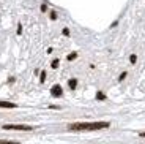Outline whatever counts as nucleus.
<instances>
[{"label":"nucleus","instance_id":"obj_13","mask_svg":"<svg viewBox=\"0 0 145 144\" xmlns=\"http://www.w3.org/2000/svg\"><path fill=\"white\" fill-rule=\"evenodd\" d=\"M140 136H142V138H145V131H144V133H140Z\"/></svg>","mask_w":145,"mask_h":144},{"label":"nucleus","instance_id":"obj_9","mask_svg":"<svg viewBox=\"0 0 145 144\" xmlns=\"http://www.w3.org/2000/svg\"><path fill=\"white\" fill-rule=\"evenodd\" d=\"M44 79H46V71L41 73V83H44Z\"/></svg>","mask_w":145,"mask_h":144},{"label":"nucleus","instance_id":"obj_6","mask_svg":"<svg viewBox=\"0 0 145 144\" xmlns=\"http://www.w3.org/2000/svg\"><path fill=\"white\" fill-rule=\"evenodd\" d=\"M76 57H77V54H76V52H71V54L68 55V60H74Z\"/></svg>","mask_w":145,"mask_h":144},{"label":"nucleus","instance_id":"obj_10","mask_svg":"<svg viewBox=\"0 0 145 144\" xmlns=\"http://www.w3.org/2000/svg\"><path fill=\"white\" fill-rule=\"evenodd\" d=\"M129 60H131V63H136V55L133 54V55H131V59H129Z\"/></svg>","mask_w":145,"mask_h":144},{"label":"nucleus","instance_id":"obj_11","mask_svg":"<svg viewBox=\"0 0 145 144\" xmlns=\"http://www.w3.org/2000/svg\"><path fill=\"white\" fill-rule=\"evenodd\" d=\"M125 78H126V73H121V75H120V81L125 79Z\"/></svg>","mask_w":145,"mask_h":144},{"label":"nucleus","instance_id":"obj_2","mask_svg":"<svg viewBox=\"0 0 145 144\" xmlns=\"http://www.w3.org/2000/svg\"><path fill=\"white\" fill-rule=\"evenodd\" d=\"M5 130H22V131H29V130H33L32 125H21V124H8V125H3Z\"/></svg>","mask_w":145,"mask_h":144},{"label":"nucleus","instance_id":"obj_3","mask_svg":"<svg viewBox=\"0 0 145 144\" xmlns=\"http://www.w3.org/2000/svg\"><path fill=\"white\" fill-rule=\"evenodd\" d=\"M51 94L54 95V97H62V94H63V90H62V87L58 86V84H55L54 87L51 89Z\"/></svg>","mask_w":145,"mask_h":144},{"label":"nucleus","instance_id":"obj_8","mask_svg":"<svg viewBox=\"0 0 145 144\" xmlns=\"http://www.w3.org/2000/svg\"><path fill=\"white\" fill-rule=\"evenodd\" d=\"M58 67V59H55L54 62H52V68H57Z\"/></svg>","mask_w":145,"mask_h":144},{"label":"nucleus","instance_id":"obj_4","mask_svg":"<svg viewBox=\"0 0 145 144\" xmlns=\"http://www.w3.org/2000/svg\"><path fill=\"white\" fill-rule=\"evenodd\" d=\"M0 108L11 109V108H16V104H14V103H11V101H0Z\"/></svg>","mask_w":145,"mask_h":144},{"label":"nucleus","instance_id":"obj_5","mask_svg":"<svg viewBox=\"0 0 145 144\" xmlns=\"http://www.w3.org/2000/svg\"><path fill=\"white\" fill-rule=\"evenodd\" d=\"M76 86H77V81L76 79H69V89H76Z\"/></svg>","mask_w":145,"mask_h":144},{"label":"nucleus","instance_id":"obj_1","mask_svg":"<svg viewBox=\"0 0 145 144\" xmlns=\"http://www.w3.org/2000/svg\"><path fill=\"white\" fill-rule=\"evenodd\" d=\"M109 122H79V124H71L69 130H76V131H85V130H101V128H107Z\"/></svg>","mask_w":145,"mask_h":144},{"label":"nucleus","instance_id":"obj_12","mask_svg":"<svg viewBox=\"0 0 145 144\" xmlns=\"http://www.w3.org/2000/svg\"><path fill=\"white\" fill-rule=\"evenodd\" d=\"M51 19H57V15H55L54 11H52V13H51Z\"/></svg>","mask_w":145,"mask_h":144},{"label":"nucleus","instance_id":"obj_7","mask_svg":"<svg viewBox=\"0 0 145 144\" xmlns=\"http://www.w3.org/2000/svg\"><path fill=\"white\" fill-rule=\"evenodd\" d=\"M96 98H98V100H104V98H106V95H104V94H101V92H98Z\"/></svg>","mask_w":145,"mask_h":144}]
</instances>
